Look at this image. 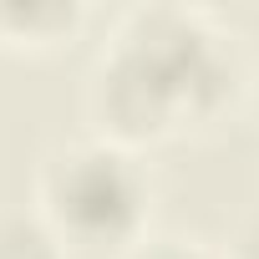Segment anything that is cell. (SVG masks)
Wrapping results in <instances>:
<instances>
[{
	"mask_svg": "<svg viewBox=\"0 0 259 259\" xmlns=\"http://www.w3.org/2000/svg\"><path fill=\"white\" fill-rule=\"evenodd\" d=\"M127 259H219V254H208L193 239H153V244H138Z\"/></svg>",
	"mask_w": 259,
	"mask_h": 259,
	"instance_id": "5b68a950",
	"label": "cell"
},
{
	"mask_svg": "<svg viewBox=\"0 0 259 259\" xmlns=\"http://www.w3.org/2000/svg\"><path fill=\"white\" fill-rule=\"evenodd\" d=\"M36 213L66 259L133 254L148 224V178L112 143H66L36 173Z\"/></svg>",
	"mask_w": 259,
	"mask_h": 259,
	"instance_id": "6da1fadb",
	"label": "cell"
},
{
	"mask_svg": "<svg viewBox=\"0 0 259 259\" xmlns=\"http://www.w3.org/2000/svg\"><path fill=\"white\" fill-rule=\"evenodd\" d=\"M224 259H259V213H249L239 224V234H234V244H229Z\"/></svg>",
	"mask_w": 259,
	"mask_h": 259,
	"instance_id": "8992f818",
	"label": "cell"
},
{
	"mask_svg": "<svg viewBox=\"0 0 259 259\" xmlns=\"http://www.w3.org/2000/svg\"><path fill=\"white\" fill-rule=\"evenodd\" d=\"M81 26L76 6L36 0V6H0V46H56Z\"/></svg>",
	"mask_w": 259,
	"mask_h": 259,
	"instance_id": "3957f363",
	"label": "cell"
},
{
	"mask_svg": "<svg viewBox=\"0 0 259 259\" xmlns=\"http://www.w3.org/2000/svg\"><path fill=\"white\" fill-rule=\"evenodd\" d=\"M249 102H254V117H259V71H254V81H249Z\"/></svg>",
	"mask_w": 259,
	"mask_h": 259,
	"instance_id": "52a82bcc",
	"label": "cell"
},
{
	"mask_svg": "<svg viewBox=\"0 0 259 259\" xmlns=\"http://www.w3.org/2000/svg\"><path fill=\"white\" fill-rule=\"evenodd\" d=\"M0 259H66L41 213H0Z\"/></svg>",
	"mask_w": 259,
	"mask_h": 259,
	"instance_id": "277c9868",
	"label": "cell"
},
{
	"mask_svg": "<svg viewBox=\"0 0 259 259\" xmlns=\"http://www.w3.org/2000/svg\"><path fill=\"white\" fill-rule=\"evenodd\" d=\"M107 46L122 51L148 76V87L168 107L173 127L213 122L234 92V61L219 46V36L208 31V21L193 11H178V6L127 11Z\"/></svg>",
	"mask_w": 259,
	"mask_h": 259,
	"instance_id": "7a4b0ae2",
	"label": "cell"
}]
</instances>
